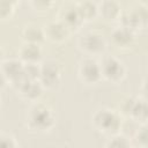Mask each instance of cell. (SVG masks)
<instances>
[{
  "mask_svg": "<svg viewBox=\"0 0 148 148\" xmlns=\"http://www.w3.org/2000/svg\"><path fill=\"white\" fill-rule=\"evenodd\" d=\"M56 125V114L52 108L45 103H32L25 113V126L34 133L50 132Z\"/></svg>",
  "mask_w": 148,
  "mask_h": 148,
  "instance_id": "1",
  "label": "cell"
},
{
  "mask_svg": "<svg viewBox=\"0 0 148 148\" xmlns=\"http://www.w3.org/2000/svg\"><path fill=\"white\" fill-rule=\"evenodd\" d=\"M91 125L97 132L111 136L120 132L123 126V117L117 110L103 106L92 113Z\"/></svg>",
  "mask_w": 148,
  "mask_h": 148,
  "instance_id": "2",
  "label": "cell"
},
{
  "mask_svg": "<svg viewBox=\"0 0 148 148\" xmlns=\"http://www.w3.org/2000/svg\"><path fill=\"white\" fill-rule=\"evenodd\" d=\"M119 114L138 121L140 125L147 124L148 120V106L147 99L143 96H126L118 106Z\"/></svg>",
  "mask_w": 148,
  "mask_h": 148,
  "instance_id": "3",
  "label": "cell"
},
{
  "mask_svg": "<svg viewBox=\"0 0 148 148\" xmlns=\"http://www.w3.org/2000/svg\"><path fill=\"white\" fill-rule=\"evenodd\" d=\"M147 6L143 2H134L127 8L123 9L119 16L120 25L127 28L135 34L146 28L147 24Z\"/></svg>",
  "mask_w": 148,
  "mask_h": 148,
  "instance_id": "4",
  "label": "cell"
},
{
  "mask_svg": "<svg viewBox=\"0 0 148 148\" xmlns=\"http://www.w3.org/2000/svg\"><path fill=\"white\" fill-rule=\"evenodd\" d=\"M79 49L87 56L94 58L101 56L106 50V39L98 30H87L77 39Z\"/></svg>",
  "mask_w": 148,
  "mask_h": 148,
  "instance_id": "5",
  "label": "cell"
},
{
  "mask_svg": "<svg viewBox=\"0 0 148 148\" xmlns=\"http://www.w3.org/2000/svg\"><path fill=\"white\" fill-rule=\"evenodd\" d=\"M98 64L101 68L102 80L104 79L110 83L118 84L126 77V66L119 58L114 56H103L101 60H98Z\"/></svg>",
  "mask_w": 148,
  "mask_h": 148,
  "instance_id": "6",
  "label": "cell"
},
{
  "mask_svg": "<svg viewBox=\"0 0 148 148\" xmlns=\"http://www.w3.org/2000/svg\"><path fill=\"white\" fill-rule=\"evenodd\" d=\"M38 81L44 89L57 88L61 81V67L56 60H44L39 64Z\"/></svg>",
  "mask_w": 148,
  "mask_h": 148,
  "instance_id": "7",
  "label": "cell"
},
{
  "mask_svg": "<svg viewBox=\"0 0 148 148\" xmlns=\"http://www.w3.org/2000/svg\"><path fill=\"white\" fill-rule=\"evenodd\" d=\"M79 80L87 86H95L102 81V74L98 60L91 57H84L80 60L77 67Z\"/></svg>",
  "mask_w": 148,
  "mask_h": 148,
  "instance_id": "8",
  "label": "cell"
},
{
  "mask_svg": "<svg viewBox=\"0 0 148 148\" xmlns=\"http://www.w3.org/2000/svg\"><path fill=\"white\" fill-rule=\"evenodd\" d=\"M57 20L61 22L71 31V34L79 31L83 25V21L77 13L75 2H68L62 5L58 10Z\"/></svg>",
  "mask_w": 148,
  "mask_h": 148,
  "instance_id": "9",
  "label": "cell"
},
{
  "mask_svg": "<svg viewBox=\"0 0 148 148\" xmlns=\"http://www.w3.org/2000/svg\"><path fill=\"white\" fill-rule=\"evenodd\" d=\"M23 67L24 64L20 61L17 58L6 59L0 65V69L7 79L8 84H10L14 89H16L25 80L23 74Z\"/></svg>",
  "mask_w": 148,
  "mask_h": 148,
  "instance_id": "10",
  "label": "cell"
},
{
  "mask_svg": "<svg viewBox=\"0 0 148 148\" xmlns=\"http://www.w3.org/2000/svg\"><path fill=\"white\" fill-rule=\"evenodd\" d=\"M110 37L113 46L119 51H130L136 43V34L121 25L116 27Z\"/></svg>",
  "mask_w": 148,
  "mask_h": 148,
  "instance_id": "11",
  "label": "cell"
},
{
  "mask_svg": "<svg viewBox=\"0 0 148 148\" xmlns=\"http://www.w3.org/2000/svg\"><path fill=\"white\" fill-rule=\"evenodd\" d=\"M44 38L53 44H62L69 39L71 31L57 18L43 25Z\"/></svg>",
  "mask_w": 148,
  "mask_h": 148,
  "instance_id": "12",
  "label": "cell"
},
{
  "mask_svg": "<svg viewBox=\"0 0 148 148\" xmlns=\"http://www.w3.org/2000/svg\"><path fill=\"white\" fill-rule=\"evenodd\" d=\"M15 90L21 99L25 102H30L32 104L39 102L44 88L38 80H24Z\"/></svg>",
  "mask_w": 148,
  "mask_h": 148,
  "instance_id": "13",
  "label": "cell"
},
{
  "mask_svg": "<svg viewBox=\"0 0 148 148\" xmlns=\"http://www.w3.org/2000/svg\"><path fill=\"white\" fill-rule=\"evenodd\" d=\"M43 50L39 44L22 43L17 50V59L23 64H40Z\"/></svg>",
  "mask_w": 148,
  "mask_h": 148,
  "instance_id": "14",
  "label": "cell"
},
{
  "mask_svg": "<svg viewBox=\"0 0 148 148\" xmlns=\"http://www.w3.org/2000/svg\"><path fill=\"white\" fill-rule=\"evenodd\" d=\"M121 10V5L116 0H104L97 2V16L105 22L118 21Z\"/></svg>",
  "mask_w": 148,
  "mask_h": 148,
  "instance_id": "15",
  "label": "cell"
},
{
  "mask_svg": "<svg viewBox=\"0 0 148 148\" xmlns=\"http://www.w3.org/2000/svg\"><path fill=\"white\" fill-rule=\"evenodd\" d=\"M21 37L23 43H32L40 45V43L45 40L43 25L35 22L25 23L21 30Z\"/></svg>",
  "mask_w": 148,
  "mask_h": 148,
  "instance_id": "16",
  "label": "cell"
},
{
  "mask_svg": "<svg viewBox=\"0 0 148 148\" xmlns=\"http://www.w3.org/2000/svg\"><path fill=\"white\" fill-rule=\"evenodd\" d=\"M75 6H76L77 13H79L81 20L83 21V23L91 22L96 17H98L97 16V2L86 0V1L75 2Z\"/></svg>",
  "mask_w": 148,
  "mask_h": 148,
  "instance_id": "17",
  "label": "cell"
},
{
  "mask_svg": "<svg viewBox=\"0 0 148 148\" xmlns=\"http://www.w3.org/2000/svg\"><path fill=\"white\" fill-rule=\"evenodd\" d=\"M104 148H133L131 139H128L124 134H114L109 136V139L105 142Z\"/></svg>",
  "mask_w": 148,
  "mask_h": 148,
  "instance_id": "18",
  "label": "cell"
},
{
  "mask_svg": "<svg viewBox=\"0 0 148 148\" xmlns=\"http://www.w3.org/2000/svg\"><path fill=\"white\" fill-rule=\"evenodd\" d=\"M132 145L133 148H147V143H148V134H147V125H140L139 128L135 131L134 135H133V140Z\"/></svg>",
  "mask_w": 148,
  "mask_h": 148,
  "instance_id": "19",
  "label": "cell"
},
{
  "mask_svg": "<svg viewBox=\"0 0 148 148\" xmlns=\"http://www.w3.org/2000/svg\"><path fill=\"white\" fill-rule=\"evenodd\" d=\"M17 2L10 0H0V21H8L15 14Z\"/></svg>",
  "mask_w": 148,
  "mask_h": 148,
  "instance_id": "20",
  "label": "cell"
},
{
  "mask_svg": "<svg viewBox=\"0 0 148 148\" xmlns=\"http://www.w3.org/2000/svg\"><path fill=\"white\" fill-rule=\"evenodd\" d=\"M29 5L34 12H36L38 14H45L52 8L54 2L49 1V0H34V1H30Z\"/></svg>",
  "mask_w": 148,
  "mask_h": 148,
  "instance_id": "21",
  "label": "cell"
},
{
  "mask_svg": "<svg viewBox=\"0 0 148 148\" xmlns=\"http://www.w3.org/2000/svg\"><path fill=\"white\" fill-rule=\"evenodd\" d=\"M23 74H24L25 80H38L39 64H24Z\"/></svg>",
  "mask_w": 148,
  "mask_h": 148,
  "instance_id": "22",
  "label": "cell"
},
{
  "mask_svg": "<svg viewBox=\"0 0 148 148\" xmlns=\"http://www.w3.org/2000/svg\"><path fill=\"white\" fill-rule=\"evenodd\" d=\"M0 148H18V145L12 134L0 132Z\"/></svg>",
  "mask_w": 148,
  "mask_h": 148,
  "instance_id": "23",
  "label": "cell"
},
{
  "mask_svg": "<svg viewBox=\"0 0 148 148\" xmlns=\"http://www.w3.org/2000/svg\"><path fill=\"white\" fill-rule=\"evenodd\" d=\"M7 84H8V81H7V79L5 77L3 73L1 72V69H0V90L5 89V88L7 87Z\"/></svg>",
  "mask_w": 148,
  "mask_h": 148,
  "instance_id": "24",
  "label": "cell"
},
{
  "mask_svg": "<svg viewBox=\"0 0 148 148\" xmlns=\"http://www.w3.org/2000/svg\"><path fill=\"white\" fill-rule=\"evenodd\" d=\"M2 61H3V50H2V46L0 44V65L2 64Z\"/></svg>",
  "mask_w": 148,
  "mask_h": 148,
  "instance_id": "25",
  "label": "cell"
},
{
  "mask_svg": "<svg viewBox=\"0 0 148 148\" xmlns=\"http://www.w3.org/2000/svg\"><path fill=\"white\" fill-rule=\"evenodd\" d=\"M0 104H1V99H0Z\"/></svg>",
  "mask_w": 148,
  "mask_h": 148,
  "instance_id": "26",
  "label": "cell"
}]
</instances>
